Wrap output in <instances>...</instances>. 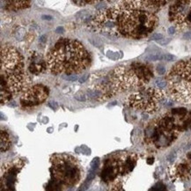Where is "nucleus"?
Instances as JSON below:
<instances>
[{
  "label": "nucleus",
  "instance_id": "obj_25",
  "mask_svg": "<svg viewBox=\"0 0 191 191\" xmlns=\"http://www.w3.org/2000/svg\"><path fill=\"white\" fill-rule=\"evenodd\" d=\"M42 19H51L52 17H51V16H45V15H43V16H42Z\"/></svg>",
  "mask_w": 191,
  "mask_h": 191
},
{
  "label": "nucleus",
  "instance_id": "obj_5",
  "mask_svg": "<svg viewBox=\"0 0 191 191\" xmlns=\"http://www.w3.org/2000/svg\"><path fill=\"white\" fill-rule=\"evenodd\" d=\"M171 113H167L150 124L148 129L150 139L158 147L168 146L181 132L183 124L181 122L186 116L185 109L177 111L174 109Z\"/></svg>",
  "mask_w": 191,
  "mask_h": 191
},
{
  "label": "nucleus",
  "instance_id": "obj_10",
  "mask_svg": "<svg viewBox=\"0 0 191 191\" xmlns=\"http://www.w3.org/2000/svg\"><path fill=\"white\" fill-rule=\"evenodd\" d=\"M49 96V89L43 85H34L25 89L21 97L20 104L25 108L34 107L43 103Z\"/></svg>",
  "mask_w": 191,
  "mask_h": 191
},
{
  "label": "nucleus",
  "instance_id": "obj_14",
  "mask_svg": "<svg viewBox=\"0 0 191 191\" xmlns=\"http://www.w3.org/2000/svg\"><path fill=\"white\" fill-rule=\"evenodd\" d=\"M11 145V140L10 135L4 129H1V152H4L8 151Z\"/></svg>",
  "mask_w": 191,
  "mask_h": 191
},
{
  "label": "nucleus",
  "instance_id": "obj_23",
  "mask_svg": "<svg viewBox=\"0 0 191 191\" xmlns=\"http://www.w3.org/2000/svg\"><path fill=\"white\" fill-rule=\"evenodd\" d=\"M183 38H184L185 40H191V32L185 33V34L183 35Z\"/></svg>",
  "mask_w": 191,
  "mask_h": 191
},
{
  "label": "nucleus",
  "instance_id": "obj_15",
  "mask_svg": "<svg viewBox=\"0 0 191 191\" xmlns=\"http://www.w3.org/2000/svg\"><path fill=\"white\" fill-rule=\"evenodd\" d=\"M145 59L148 60V61H159V60H163V59H164V56L151 54V55L147 56V57H145Z\"/></svg>",
  "mask_w": 191,
  "mask_h": 191
},
{
  "label": "nucleus",
  "instance_id": "obj_9",
  "mask_svg": "<svg viewBox=\"0 0 191 191\" xmlns=\"http://www.w3.org/2000/svg\"><path fill=\"white\" fill-rule=\"evenodd\" d=\"M169 19L179 29L191 26V0L174 2L169 10Z\"/></svg>",
  "mask_w": 191,
  "mask_h": 191
},
{
  "label": "nucleus",
  "instance_id": "obj_6",
  "mask_svg": "<svg viewBox=\"0 0 191 191\" xmlns=\"http://www.w3.org/2000/svg\"><path fill=\"white\" fill-rule=\"evenodd\" d=\"M167 82L172 99L191 104V59L174 65L167 74Z\"/></svg>",
  "mask_w": 191,
  "mask_h": 191
},
{
  "label": "nucleus",
  "instance_id": "obj_19",
  "mask_svg": "<svg viewBox=\"0 0 191 191\" xmlns=\"http://www.w3.org/2000/svg\"><path fill=\"white\" fill-rule=\"evenodd\" d=\"M157 71H158V73L159 75H163L166 72V68L164 66H162V65H159L158 68H157Z\"/></svg>",
  "mask_w": 191,
  "mask_h": 191
},
{
  "label": "nucleus",
  "instance_id": "obj_16",
  "mask_svg": "<svg viewBox=\"0 0 191 191\" xmlns=\"http://www.w3.org/2000/svg\"><path fill=\"white\" fill-rule=\"evenodd\" d=\"M74 4H78V5H79V6H85V5H86V4H95V3H97V1H88V0H86V1H85V0H83V1H72Z\"/></svg>",
  "mask_w": 191,
  "mask_h": 191
},
{
  "label": "nucleus",
  "instance_id": "obj_22",
  "mask_svg": "<svg viewBox=\"0 0 191 191\" xmlns=\"http://www.w3.org/2000/svg\"><path fill=\"white\" fill-rule=\"evenodd\" d=\"M89 78V75H84V76H82L80 78H79V83H85L86 80H87V78Z\"/></svg>",
  "mask_w": 191,
  "mask_h": 191
},
{
  "label": "nucleus",
  "instance_id": "obj_2",
  "mask_svg": "<svg viewBox=\"0 0 191 191\" xmlns=\"http://www.w3.org/2000/svg\"><path fill=\"white\" fill-rule=\"evenodd\" d=\"M152 77L153 72L146 64L132 63L120 65L90 89L88 94L99 101H107L121 93L144 86Z\"/></svg>",
  "mask_w": 191,
  "mask_h": 191
},
{
  "label": "nucleus",
  "instance_id": "obj_7",
  "mask_svg": "<svg viewBox=\"0 0 191 191\" xmlns=\"http://www.w3.org/2000/svg\"><path fill=\"white\" fill-rule=\"evenodd\" d=\"M51 171L57 182L68 187L76 185L82 176V169L77 159L67 154L52 156Z\"/></svg>",
  "mask_w": 191,
  "mask_h": 191
},
{
  "label": "nucleus",
  "instance_id": "obj_18",
  "mask_svg": "<svg viewBox=\"0 0 191 191\" xmlns=\"http://www.w3.org/2000/svg\"><path fill=\"white\" fill-rule=\"evenodd\" d=\"M64 78H65L66 80H69V81H75L78 78V77L77 75H64Z\"/></svg>",
  "mask_w": 191,
  "mask_h": 191
},
{
  "label": "nucleus",
  "instance_id": "obj_17",
  "mask_svg": "<svg viewBox=\"0 0 191 191\" xmlns=\"http://www.w3.org/2000/svg\"><path fill=\"white\" fill-rule=\"evenodd\" d=\"M156 85L159 89H162L164 87H166L167 85V82L164 79H157L156 81Z\"/></svg>",
  "mask_w": 191,
  "mask_h": 191
},
{
  "label": "nucleus",
  "instance_id": "obj_24",
  "mask_svg": "<svg viewBox=\"0 0 191 191\" xmlns=\"http://www.w3.org/2000/svg\"><path fill=\"white\" fill-rule=\"evenodd\" d=\"M174 31H175V27H171L170 28H168V33L170 34H173L174 33Z\"/></svg>",
  "mask_w": 191,
  "mask_h": 191
},
{
  "label": "nucleus",
  "instance_id": "obj_13",
  "mask_svg": "<svg viewBox=\"0 0 191 191\" xmlns=\"http://www.w3.org/2000/svg\"><path fill=\"white\" fill-rule=\"evenodd\" d=\"M6 9L10 11H18L30 6L31 1H5Z\"/></svg>",
  "mask_w": 191,
  "mask_h": 191
},
{
  "label": "nucleus",
  "instance_id": "obj_8",
  "mask_svg": "<svg viewBox=\"0 0 191 191\" xmlns=\"http://www.w3.org/2000/svg\"><path fill=\"white\" fill-rule=\"evenodd\" d=\"M166 98L167 93L162 89L152 87L143 88L129 95L127 104L134 109L153 114L159 109L160 105Z\"/></svg>",
  "mask_w": 191,
  "mask_h": 191
},
{
  "label": "nucleus",
  "instance_id": "obj_11",
  "mask_svg": "<svg viewBox=\"0 0 191 191\" xmlns=\"http://www.w3.org/2000/svg\"><path fill=\"white\" fill-rule=\"evenodd\" d=\"M23 167L24 163L19 159L7 163L2 167L1 191H13L14 184L17 180V174Z\"/></svg>",
  "mask_w": 191,
  "mask_h": 191
},
{
  "label": "nucleus",
  "instance_id": "obj_3",
  "mask_svg": "<svg viewBox=\"0 0 191 191\" xmlns=\"http://www.w3.org/2000/svg\"><path fill=\"white\" fill-rule=\"evenodd\" d=\"M47 67L53 74L75 75L87 69L90 54L84 45L68 38L59 39L47 54Z\"/></svg>",
  "mask_w": 191,
  "mask_h": 191
},
{
  "label": "nucleus",
  "instance_id": "obj_12",
  "mask_svg": "<svg viewBox=\"0 0 191 191\" xmlns=\"http://www.w3.org/2000/svg\"><path fill=\"white\" fill-rule=\"evenodd\" d=\"M176 173L181 178L191 177V152L187 155L186 159L176 167Z\"/></svg>",
  "mask_w": 191,
  "mask_h": 191
},
{
  "label": "nucleus",
  "instance_id": "obj_1",
  "mask_svg": "<svg viewBox=\"0 0 191 191\" xmlns=\"http://www.w3.org/2000/svg\"><path fill=\"white\" fill-rule=\"evenodd\" d=\"M167 1H122L100 11L91 25L108 38L124 37L139 40L149 36L157 27L156 11Z\"/></svg>",
  "mask_w": 191,
  "mask_h": 191
},
{
  "label": "nucleus",
  "instance_id": "obj_20",
  "mask_svg": "<svg viewBox=\"0 0 191 191\" xmlns=\"http://www.w3.org/2000/svg\"><path fill=\"white\" fill-rule=\"evenodd\" d=\"M162 38H163V35H162L161 34H152V40H156V41L161 40Z\"/></svg>",
  "mask_w": 191,
  "mask_h": 191
},
{
  "label": "nucleus",
  "instance_id": "obj_4",
  "mask_svg": "<svg viewBox=\"0 0 191 191\" xmlns=\"http://www.w3.org/2000/svg\"><path fill=\"white\" fill-rule=\"evenodd\" d=\"M24 62L20 53L12 46L3 45L0 54L1 104L25 91Z\"/></svg>",
  "mask_w": 191,
  "mask_h": 191
},
{
  "label": "nucleus",
  "instance_id": "obj_21",
  "mask_svg": "<svg viewBox=\"0 0 191 191\" xmlns=\"http://www.w3.org/2000/svg\"><path fill=\"white\" fill-rule=\"evenodd\" d=\"M164 59L167 60V61H173L174 59V57L170 55V54H167V55L164 56Z\"/></svg>",
  "mask_w": 191,
  "mask_h": 191
}]
</instances>
